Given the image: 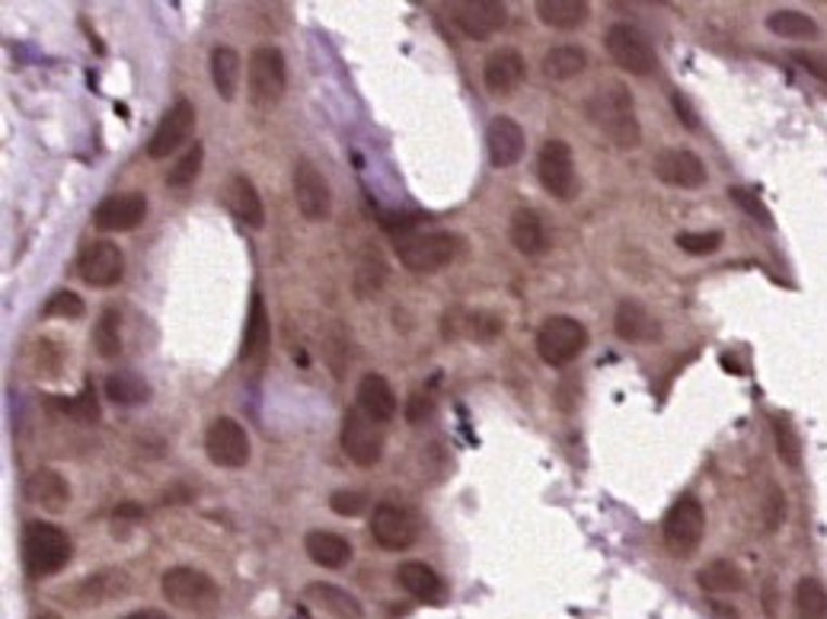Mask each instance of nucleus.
I'll return each mask as SVG.
<instances>
[{
  "label": "nucleus",
  "instance_id": "obj_42",
  "mask_svg": "<svg viewBox=\"0 0 827 619\" xmlns=\"http://www.w3.org/2000/svg\"><path fill=\"white\" fill-rule=\"evenodd\" d=\"M61 409H64V415H71L74 422H84V425L100 422V402H97V390H93V384H87V387L74 396L71 402H61Z\"/></svg>",
  "mask_w": 827,
  "mask_h": 619
},
{
  "label": "nucleus",
  "instance_id": "obj_20",
  "mask_svg": "<svg viewBox=\"0 0 827 619\" xmlns=\"http://www.w3.org/2000/svg\"><path fill=\"white\" fill-rule=\"evenodd\" d=\"M524 70H527V64H524V55H521V52H514V49H498V52H493V55L486 57L483 83H486L489 93L508 96V93H514V90L521 87Z\"/></svg>",
  "mask_w": 827,
  "mask_h": 619
},
{
  "label": "nucleus",
  "instance_id": "obj_34",
  "mask_svg": "<svg viewBox=\"0 0 827 619\" xmlns=\"http://www.w3.org/2000/svg\"><path fill=\"white\" fill-rule=\"evenodd\" d=\"M212 80H215V90H218L221 100L230 103L237 96V90H240V55H237V49L218 46L212 52Z\"/></svg>",
  "mask_w": 827,
  "mask_h": 619
},
{
  "label": "nucleus",
  "instance_id": "obj_7",
  "mask_svg": "<svg viewBox=\"0 0 827 619\" xmlns=\"http://www.w3.org/2000/svg\"><path fill=\"white\" fill-rule=\"evenodd\" d=\"M662 530L664 546L671 550V556H677V559L694 556V550L700 546L703 530H707V511L700 505V499H694V495L677 499L664 514Z\"/></svg>",
  "mask_w": 827,
  "mask_h": 619
},
{
  "label": "nucleus",
  "instance_id": "obj_28",
  "mask_svg": "<svg viewBox=\"0 0 827 619\" xmlns=\"http://www.w3.org/2000/svg\"><path fill=\"white\" fill-rule=\"evenodd\" d=\"M534 10H537L540 23H547L550 29H559V33H572V29L585 26L591 16V7L585 0H537Z\"/></svg>",
  "mask_w": 827,
  "mask_h": 619
},
{
  "label": "nucleus",
  "instance_id": "obj_15",
  "mask_svg": "<svg viewBox=\"0 0 827 619\" xmlns=\"http://www.w3.org/2000/svg\"><path fill=\"white\" fill-rule=\"evenodd\" d=\"M77 272L90 287H115L125 275V256L110 240H93L80 249Z\"/></svg>",
  "mask_w": 827,
  "mask_h": 619
},
{
  "label": "nucleus",
  "instance_id": "obj_54",
  "mask_svg": "<svg viewBox=\"0 0 827 619\" xmlns=\"http://www.w3.org/2000/svg\"><path fill=\"white\" fill-rule=\"evenodd\" d=\"M39 619H61V617H55V614H42V617H39Z\"/></svg>",
  "mask_w": 827,
  "mask_h": 619
},
{
  "label": "nucleus",
  "instance_id": "obj_1",
  "mask_svg": "<svg viewBox=\"0 0 827 619\" xmlns=\"http://www.w3.org/2000/svg\"><path fill=\"white\" fill-rule=\"evenodd\" d=\"M585 115L605 131L616 147L633 151V147L642 144V128H639V118L633 109V93L623 83L598 87L585 103Z\"/></svg>",
  "mask_w": 827,
  "mask_h": 619
},
{
  "label": "nucleus",
  "instance_id": "obj_16",
  "mask_svg": "<svg viewBox=\"0 0 827 619\" xmlns=\"http://www.w3.org/2000/svg\"><path fill=\"white\" fill-rule=\"evenodd\" d=\"M371 537L386 553H399V550H409L416 543L419 524H416V517L406 507L384 502V505L374 507V514H371Z\"/></svg>",
  "mask_w": 827,
  "mask_h": 619
},
{
  "label": "nucleus",
  "instance_id": "obj_5",
  "mask_svg": "<svg viewBox=\"0 0 827 619\" xmlns=\"http://www.w3.org/2000/svg\"><path fill=\"white\" fill-rule=\"evenodd\" d=\"M161 591H164L166 601L179 610H212L221 601V591H218L215 578L199 571V568H186V565H176V568L164 571Z\"/></svg>",
  "mask_w": 827,
  "mask_h": 619
},
{
  "label": "nucleus",
  "instance_id": "obj_26",
  "mask_svg": "<svg viewBox=\"0 0 827 619\" xmlns=\"http://www.w3.org/2000/svg\"><path fill=\"white\" fill-rule=\"evenodd\" d=\"M269 338H272V323H269V310L263 294H253L250 304V317H246V330H243V348L240 358L243 361H263V354L269 351Z\"/></svg>",
  "mask_w": 827,
  "mask_h": 619
},
{
  "label": "nucleus",
  "instance_id": "obj_23",
  "mask_svg": "<svg viewBox=\"0 0 827 619\" xmlns=\"http://www.w3.org/2000/svg\"><path fill=\"white\" fill-rule=\"evenodd\" d=\"M26 499L42 505V511H49V514H61L71 505V486L55 469H36L26 479Z\"/></svg>",
  "mask_w": 827,
  "mask_h": 619
},
{
  "label": "nucleus",
  "instance_id": "obj_2",
  "mask_svg": "<svg viewBox=\"0 0 827 619\" xmlns=\"http://www.w3.org/2000/svg\"><path fill=\"white\" fill-rule=\"evenodd\" d=\"M460 253V236L447 230L432 233H403L396 236V256L399 262L416 275H432L447 269Z\"/></svg>",
  "mask_w": 827,
  "mask_h": 619
},
{
  "label": "nucleus",
  "instance_id": "obj_19",
  "mask_svg": "<svg viewBox=\"0 0 827 619\" xmlns=\"http://www.w3.org/2000/svg\"><path fill=\"white\" fill-rule=\"evenodd\" d=\"M486 151L496 169L514 167L524 157V128L508 115H496L486 128Z\"/></svg>",
  "mask_w": 827,
  "mask_h": 619
},
{
  "label": "nucleus",
  "instance_id": "obj_22",
  "mask_svg": "<svg viewBox=\"0 0 827 619\" xmlns=\"http://www.w3.org/2000/svg\"><path fill=\"white\" fill-rule=\"evenodd\" d=\"M508 236L514 243V249L521 256H540L550 249V233H547V224L544 218L534 211V208H518L511 215V227H508Z\"/></svg>",
  "mask_w": 827,
  "mask_h": 619
},
{
  "label": "nucleus",
  "instance_id": "obj_48",
  "mask_svg": "<svg viewBox=\"0 0 827 619\" xmlns=\"http://www.w3.org/2000/svg\"><path fill=\"white\" fill-rule=\"evenodd\" d=\"M501 330H505V323L498 320L496 313H473V317H470V336L480 338V341L496 338Z\"/></svg>",
  "mask_w": 827,
  "mask_h": 619
},
{
  "label": "nucleus",
  "instance_id": "obj_6",
  "mask_svg": "<svg viewBox=\"0 0 827 619\" xmlns=\"http://www.w3.org/2000/svg\"><path fill=\"white\" fill-rule=\"evenodd\" d=\"M605 49L616 67H623L636 77H649L659 67V55H656L652 42L633 23H613L605 33Z\"/></svg>",
  "mask_w": 827,
  "mask_h": 619
},
{
  "label": "nucleus",
  "instance_id": "obj_47",
  "mask_svg": "<svg viewBox=\"0 0 827 619\" xmlns=\"http://www.w3.org/2000/svg\"><path fill=\"white\" fill-rule=\"evenodd\" d=\"M435 415V399L429 394H412L406 402V422L409 425H422Z\"/></svg>",
  "mask_w": 827,
  "mask_h": 619
},
{
  "label": "nucleus",
  "instance_id": "obj_36",
  "mask_svg": "<svg viewBox=\"0 0 827 619\" xmlns=\"http://www.w3.org/2000/svg\"><path fill=\"white\" fill-rule=\"evenodd\" d=\"M697 584H700L707 594H735V591H741V588H745V575H741V568H738V565L725 563V559H716V563H710L700 568Z\"/></svg>",
  "mask_w": 827,
  "mask_h": 619
},
{
  "label": "nucleus",
  "instance_id": "obj_45",
  "mask_svg": "<svg viewBox=\"0 0 827 619\" xmlns=\"http://www.w3.org/2000/svg\"><path fill=\"white\" fill-rule=\"evenodd\" d=\"M728 198H731L741 211H748L754 221H761L764 227L773 224L771 211H767V205L758 198V192H751V189H738V185H735V189H728Z\"/></svg>",
  "mask_w": 827,
  "mask_h": 619
},
{
  "label": "nucleus",
  "instance_id": "obj_11",
  "mask_svg": "<svg viewBox=\"0 0 827 619\" xmlns=\"http://www.w3.org/2000/svg\"><path fill=\"white\" fill-rule=\"evenodd\" d=\"M205 453L221 469H243L250 463V435L237 418H215L205 431Z\"/></svg>",
  "mask_w": 827,
  "mask_h": 619
},
{
  "label": "nucleus",
  "instance_id": "obj_29",
  "mask_svg": "<svg viewBox=\"0 0 827 619\" xmlns=\"http://www.w3.org/2000/svg\"><path fill=\"white\" fill-rule=\"evenodd\" d=\"M396 584L416 597V601H438L442 597V578L425 563H403L396 568Z\"/></svg>",
  "mask_w": 827,
  "mask_h": 619
},
{
  "label": "nucleus",
  "instance_id": "obj_41",
  "mask_svg": "<svg viewBox=\"0 0 827 619\" xmlns=\"http://www.w3.org/2000/svg\"><path fill=\"white\" fill-rule=\"evenodd\" d=\"M202 160H205V147L195 141L179 160H176V167H169V176H166V185L173 189V192H182V189H189L195 179H199V172H202Z\"/></svg>",
  "mask_w": 827,
  "mask_h": 619
},
{
  "label": "nucleus",
  "instance_id": "obj_37",
  "mask_svg": "<svg viewBox=\"0 0 827 619\" xmlns=\"http://www.w3.org/2000/svg\"><path fill=\"white\" fill-rule=\"evenodd\" d=\"M796 617L827 619V588L815 575H805L796 584Z\"/></svg>",
  "mask_w": 827,
  "mask_h": 619
},
{
  "label": "nucleus",
  "instance_id": "obj_3",
  "mask_svg": "<svg viewBox=\"0 0 827 619\" xmlns=\"http://www.w3.org/2000/svg\"><path fill=\"white\" fill-rule=\"evenodd\" d=\"M71 563V537L46 520H29L23 530V565L33 578L58 575Z\"/></svg>",
  "mask_w": 827,
  "mask_h": 619
},
{
  "label": "nucleus",
  "instance_id": "obj_50",
  "mask_svg": "<svg viewBox=\"0 0 827 619\" xmlns=\"http://www.w3.org/2000/svg\"><path fill=\"white\" fill-rule=\"evenodd\" d=\"M671 103H674V109H677V118L687 125V128H697V115H694V109H690V103L680 96V93H674L671 96Z\"/></svg>",
  "mask_w": 827,
  "mask_h": 619
},
{
  "label": "nucleus",
  "instance_id": "obj_31",
  "mask_svg": "<svg viewBox=\"0 0 827 619\" xmlns=\"http://www.w3.org/2000/svg\"><path fill=\"white\" fill-rule=\"evenodd\" d=\"M125 588H128L125 571H97V575H90L87 581H80V584L74 588V597H77L80 604L100 607V604H110L112 597H118Z\"/></svg>",
  "mask_w": 827,
  "mask_h": 619
},
{
  "label": "nucleus",
  "instance_id": "obj_10",
  "mask_svg": "<svg viewBox=\"0 0 827 619\" xmlns=\"http://www.w3.org/2000/svg\"><path fill=\"white\" fill-rule=\"evenodd\" d=\"M537 176H540V185L550 192L552 198H559V202L575 198V192H578L575 157H572V147H569L562 138H550V141L540 147Z\"/></svg>",
  "mask_w": 827,
  "mask_h": 619
},
{
  "label": "nucleus",
  "instance_id": "obj_38",
  "mask_svg": "<svg viewBox=\"0 0 827 619\" xmlns=\"http://www.w3.org/2000/svg\"><path fill=\"white\" fill-rule=\"evenodd\" d=\"M106 396L118 405H138L151 396V387L144 384V377L131 374V371H118V374H110V381H106Z\"/></svg>",
  "mask_w": 827,
  "mask_h": 619
},
{
  "label": "nucleus",
  "instance_id": "obj_27",
  "mask_svg": "<svg viewBox=\"0 0 827 619\" xmlns=\"http://www.w3.org/2000/svg\"><path fill=\"white\" fill-rule=\"evenodd\" d=\"M304 550L320 568H345L352 563V543L332 530H310L304 537Z\"/></svg>",
  "mask_w": 827,
  "mask_h": 619
},
{
  "label": "nucleus",
  "instance_id": "obj_9",
  "mask_svg": "<svg viewBox=\"0 0 827 619\" xmlns=\"http://www.w3.org/2000/svg\"><path fill=\"white\" fill-rule=\"evenodd\" d=\"M342 451L355 466H374L384 456V431L361 409H348L342 418Z\"/></svg>",
  "mask_w": 827,
  "mask_h": 619
},
{
  "label": "nucleus",
  "instance_id": "obj_13",
  "mask_svg": "<svg viewBox=\"0 0 827 619\" xmlns=\"http://www.w3.org/2000/svg\"><path fill=\"white\" fill-rule=\"evenodd\" d=\"M294 202H297L301 218H307V221H314V224H320V221L330 218V182H327V176L314 167L310 160H297V167H294Z\"/></svg>",
  "mask_w": 827,
  "mask_h": 619
},
{
  "label": "nucleus",
  "instance_id": "obj_43",
  "mask_svg": "<svg viewBox=\"0 0 827 619\" xmlns=\"http://www.w3.org/2000/svg\"><path fill=\"white\" fill-rule=\"evenodd\" d=\"M84 300H80V294H74V291H55L49 300H46V307H42V313L46 317H55V320H80L84 317Z\"/></svg>",
  "mask_w": 827,
  "mask_h": 619
},
{
  "label": "nucleus",
  "instance_id": "obj_40",
  "mask_svg": "<svg viewBox=\"0 0 827 619\" xmlns=\"http://www.w3.org/2000/svg\"><path fill=\"white\" fill-rule=\"evenodd\" d=\"M771 428L773 444H776L779 460H783L789 469H799V466H802V444H799V435H796V428L789 425V418H786V415H773Z\"/></svg>",
  "mask_w": 827,
  "mask_h": 619
},
{
  "label": "nucleus",
  "instance_id": "obj_30",
  "mask_svg": "<svg viewBox=\"0 0 827 619\" xmlns=\"http://www.w3.org/2000/svg\"><path fill=\"white\" fill-rule=\"evenodd\" d=\"M386 282V259L381 256L378 246L365 243L361 253H358V262H355V294L358 297H371L378 294Z\"/></svg>",
  "mask_w": 827,
  "mask_h": 619
},
{
  "label": "nucleus",
  "instance_id": "obj_33",
  "mask_svg": "<svg viewBox=\"0 0 827 619\" xmlns=\"http://www.w3.org/2000/svg\"><path fill=\"white\" fill-rule=\"evenodd\" d=\"M307 597L335 619H361V604L335 584H307Z\"/></svg>",
  "mask_w": 827,
  "mask_h": 619
},
{
  "label": "nucleus",
  "instance_id": "obj_25",
  "mask_svg": "<svg viewBox=\"0 0 827 619\" xmlns=\"http://www.w3.org/2000/svg\"><path fill=\"white\" fill-rule=\"evenodd\" d=\"M613 330H616V336L623 338V341H656V338L662 336L659 320L639 300H623L616 307Z\"/></svg>",
  "mask_w": 827,
  "mask_h": 619
},
{
  "label": "nucleus",
  "instance_id": "obj_35",
  "mask_svg": "<svg viewBox=\"0 0 827 619\" xmlns=\"http://www.w3.org/2000/svg\"><path fill=\"white\" fill-rule=\"evenodd\" d=\"M585 67H588V55L578 46H556L544 55V74L556 83H565V80L578 77Z\"/></svg>",
  "mask_w": 827,
  "mask_h": 619
},
{
  "label": "nucleus",
  "instance_id": "obj_4",
  "mask_svg": "<svg viewBox=\"0 0 827 619\" xmlns=\"http://www.w3.org/2000/svg\"><path fill=\"white\" fill-rule=\"evenodd\" d=\"M246 83H250V100H253L259 109L276 106L278 100L284 96V87H288V64H284V55L278 52L276 46H256V49L250 52Z\"/></svg>",
  "mask_w": 827,
  "mask_h": 619
},
{
  "label": "nucleus",
  "instance_id": "obj_52",
  "mask_svg": "<svg viewBox=\"0 0 827 619\" xmlns=\"http://www.w3.org/2000/svg\"><path fill=\"white\" fill-rule=\"evenodd\" d=\"M764 614H767V619L776 617V584H771V581H767V591H764Z\"/></svg>",
  "mask_w": 827,
  "mask_h": 619
},
{
  "label": "nucleus",
  "instance_id": "obj_53",
  "mask_svg": "<svg viewBox=\"0 0 827 619\" xmlns=\"http://www.w3.org/2000/svg\"><path fill=\"white\" fill-rule=\"evenodd\" d=\"M122 619H169V617H166L164 610H151V607H148V610H135V614H128V617H122Z\"/></svg>",
  "mask_w": 827,
  "mask_h": 619
},
{
  "label": "nucleus",
  "instance_id": "obj_8",
  "mask_svg": "<svg viewBox=\"0 0 827 619\" xmlns=\"http://www.w3.org/2000/svg\"><path fill=\"white\" fill-rule=\"evenodd\" d=\"M588 348V330L575 317H550L537 333V354L550 367L572 364Z\"/></svg>",
  "mask_w": 827,
  "mask_h": 619
},
{
  "label": "nucleus",
  "instance_id": "obj_24",
  "mask_svg": "<svg viewBox=\"0 0 827 619\" xmlns=\"http://www.w3.org/2000/svg\"><path fill=\"white\" fill-rule=\"evenodd\" d=\"M358 409L371 418V422H378V425H384V422H393V415H396V394H393V387L386 384V377L381 374H365L361 381H358Z\"/></svg>",
  "mask_w": 827,
  "mask_h": 619
},
{
  "label": "nucleus",
  "instance_id": "obj_51",
  "mask_svg": "<svg viewBox=\"0 0 827 619\" xmlns=\"http://www.w3.org/2000/svg\"><path fill=\"white\" fill-rule=\"evenodd\" d=\"M144 517V507L135 505V502H125V505L115 507V524H128V520H141Z\"/></svg>",
  "mask_w": 827,
  "mask_h": 619
},
{
  "label": "nucleus",
  "instance_id": "obj_18",
  "mask_svg": "<svg viewBox=\"0 0 827 619\" xmlns=\"http://www.w3.org/2000/svg\"><path fill=\"white\" fill-rule=\"evenodd\" d=\"M652 169H656V176L662 179L664 185H674V189H700V185H707L703 160L694 151H684V147L662 151L652 160Z\"/></svg>",
  "mask_w": 827,
  "mask_h": 619
},
{
  "label": "nucleus",
  "instance_id": "obj_44",
  "mask_svg": "<svg viewBox=\"0 0 827 619\" xmlns=\"http://www.w3.org/2000/svg\"><path fill=\"white\" fill-rule=\"evenodd\" d=\"M684 253L690 256H710L722 246V230H707V233H677L674 240Z\"/></svg>",
  "mask_w": 827,
  "mask_h": 619
},
{
  "label": "nucleus",
  "instance_id": "obj_32",
  "mask_svg": "<svg viewBox=\"0 0 827 619\" xmlns=\"http://www.w3.org/2000/svg\"><path fill=\"white\" fill-rule=\"evenodd\" d=\"M767 29L779 39H796V42H809V39H818V23L802 13V10H773L767 16Z\"/></svg>",
  "mask_w": 827,
  "mask_h": 619
},
{
  "label": "nucleus",
  "instance_id": "obj_46",
  "mask_svg": "<svg viewBox=\"0 0 827 619\" xmlns=\"http://www.w3.org/2000/svg\"><path fill=\"white\" fill-rule=\"evenodd\" d=\"M330 507L339 514V517H358V514H365V507H368V499H365V492H352V489H342V492H332Z\"/></svg>",
  "mask_w": 827,
  "mask_h": 619
},
{
  "label": "nucleus",
  "instance_id": "obj_21",
  "mask_svg": "<svg viewBox=\"0 0 827 619\" xmlns=\"http://www.w3.org/2000/svg\"><path fill=\"white\" fill-rule=\"evenodd\" d=\"M224 198H227L230 215H233L240 224L253 227V230H259V227L266 224V208H263V198H259L256 185H253L246 176H240V172H237V176H230Z\"/></svg>",
  "mask_w": 827,
  "mask_h": 619
},
{
  "label": "nucleus",
  "instance_id": "obj_39",
  "mask_svg": "<svg viewBox=\"0 0 827 619\" xmlns=\"http://www.w3.org/2000/svg\"><path fill=\"white\" fill-rule=\"evenodd\" d=\"M93 345H97L100 358H106V361L118 358V351H122V317H118V310L106 307L100 313L97 330H93Z\"/></svg>",
  "mask_w": 827,
  "mask_h": 619
},
{
  "label": "nucleus",
  "instance_id": "obj_49",
  "mask_svg": "<svg viewBox=\"0 0 827 619\" xmlns=\"http://www.w3.org/2000/svg\"><path fill=\"white\" fill-rule=\"evenodd\" d=\"M783 517H786V499H783V492L773 486L771 495H767V511H764V520H767V527L776 530L779 524H783Z\"/></svg>",
  "mask_w": 827,
  "mask_h": 619
},
{
  "label": "nucleus",
  "instance_id": "obj_14",
  "mask_svg": "<svg viewBox=\"0 0 827 619\" xmlns=\"http://www.w3.org/2000/svg\"><path fill=\"white\" fill-rule=\"evenodd\" d=\"M192 128H195V106L189 100H176L164 113V118L157 121V128L148 141V157L151 160L169 157L173 151H179L189 141Z\"/></svg>",
  "mask_w": 827,
  "mask_h": 619
},
{
  "label": "nucleus",
  "instance_id": "obj_12",
  "mask_svg": "<svg viewBox=\"0 0 827 619\" xmlns=\"http://www.w3.org/2000/svg\"><path fill=\"white\" fill-rule=\"evenodd\" d=\"M447 10H450L454 26L467 39H476V42L493 39L508 20V7L501 0H457Z\"/></svg>",
  "mask_w": 827,
  "mask_h": 619
},
{
  "label": "nucleus",
  "instance_id": "obj_17",
  "mask_svg": "<svg viewBox=\"0 0 827 619\" xmlns=\"http://www.w3.org/2000/svg\"><path fill=\"white\" fill-rule=\"evenodd\" d=\"M148 218V198L141 192H125V195H110L97 205L93 224L103 233H125L135 230Z\"/></svg>",
  "mask_w": 827,
  "mask_h": 619
}]
</instances>
